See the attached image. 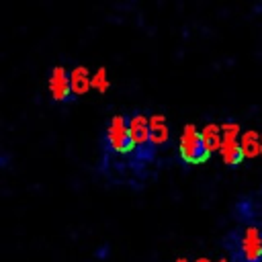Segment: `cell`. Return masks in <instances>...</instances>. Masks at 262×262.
<instances>
[{"label":"cell","mask_w":262,"mask_h":262,"mask_svg":"<svg viewBox=\"0 0 262 262\" xmlns=\"http://www.w3.org/2000/svg\"><path fill=\"white\" fill-rule=\"evenodd\" d=\"M225 242L233 262H262V231L258 225H244L231 231Z\"/></svg>","instance_id":"cell-1"},{"label":"cell","mask_w":262,"mask_h":262,"mask_svg":"<svg viewBox=\"0 0 262 262\" xmlns=\"http://www.w3.org/2000/svg\"><path fill=\"white\" fill-rule=\"evenodd\" d=\"M178 151H180V158L186 162V164H203L209 160V151L205 149L203 145V139H201V131L192 125V123H186L182 133H180V143H178Z\"/></svg>","instance_id":"cell-2"},{"label":"cell","mask_w":262,"mask_h":262,"mask_svg":"<svg viewBox=\"0 0 262 262\" xmlns=\"http://www.w3.org/2000/svg\"><path fill=\"white\" fill-rule=\"evenodd\" d=\"M104 143L108 151L115 154H129L133 151V141L129 135V123L125 115H115L104 131Z\"/></svg>","instance_id":"cell-3"},{"label":"cell","mask_w":262,"mask_h":262,"mask_svg":"<svg viewBox=\"0 0 262 262\" xmlns=\"http://www.w3.org/2000/svg\"><path fill=\"white\" fill-rule=\"evenodd\" d=\"M219 156L223 160V164L235 168L244 156H242V147H239V125L235 121H227L221 123V147H219Z\"/></svg>","instance_id":"cell-4"},{"label":"cell","mask_w":262,"mask_h":262,"mask_svg":"<svg viewBox=\"0 0 262 262\" xmlns=\"http://www.w3.org/2000/svg\"><path fill=\"white\" fill-rule=\"evenodd\" d=\"M129 135L133 141V149L147 156V149H154L151 137H149V117L143 113H133L129 119Z\"/></svg>","instance_id":"cell-5"},{"label":"cell","mask_w":262,"mask_h":262,"mask_svg":"<svg viewBox=\"0 0 262 262\" xmlns=\"http://www.w3.org/2000/svg\"><path fill=\"white\" fill-rule=\"evenodd\" d=\"M49 94L55 102H70L74 100V92H72V84H70V72L63 66H55L49 74Z\"/></svg>","instance_id":"cell-6"},{"label":"cell","mask_w":262,"mask_h":262,"mask_svg":"<svg viewBox=\"0 0 262 262\" xmlns=\"http://www.w3.org/2000/svg\"><path fill=\"white\" fill-rule=\"evenodd\" d=\"M149 137H151L154 147H162V145L168 143L170 129H168V123H166L164 115H149Z\"/></svg>","instance_id":"cell-7"},{"label":"cell","mask_w":262,"mask_h":262,"mask_svg":"<svg viewBox=\"0 0 262 262\" xmlns=\"http://www.w3.org/2000/svg\"><path fill=\"white\" fill-rule=\"evenodd\" d=\"M201 139H203V145L209 154L213 151H219L221 147V125L217 123H207L203 129H201Z\"/></svg>","instance_id":"cell-8"},{"label":"cell","mask_w":262,"mask_h":262,"mask_svg":"<svg viewBox=\"0 0 262 262\" xmlns=\"http://www.w3.org/2000/svg\"><path fill=\"white\" fill-rule=\"evenodd\" d=\"M239 147H242V156L252 160L256 156H260V133L250 129V131H244L239 135Z\"/></svg>","instance_id":"cell-9"},{"label":"cell","mask_w":262,"mask_h":262,"mask_svg":"<svg viewBox=\"0 0 262 262\" xmlns=\"http://www.w3.org/2000/svg\"><path fill=\"white\" fill-rule=\"evenodd\" d=\"M70 84H72V92L74 96L86 94L90 90V74L84 66H78L70 72Z\"/></svg>","instance_id":"cell-10"},{"label":"cell","mask_w":262,"mask_h":262,"mask_svg":"<svg viewBox=\"0 0 262 262\" xmlns=\"http://www.w3.org/2000/svg\"><path fill=\"white\" fill-rule=\"evenodd\" d=\"M108 86H111V82H108L106 70H104V68H98V70L90 76V88H94V90H98V92L102 94V92L108 90Z\"/></svg>","instance_id":"cell-11"},{"label":"cell","mask_w":262,"mask_h":262,"mask_svg":"<svg viewBox=\"0 0 262 262\" xmlns=\"http://www.w3.org/2000/svg\"><path fill=\"white\" fill-rule=\"evenodd\" d=\"M194 262H211V260H209V258H205V256H203V258H196V260H194Z\"/></svg>","instance_id":"cell-12"},{"label":"cell","mask_w":262,"mask_h":262,"mask_svg":"<svg viewBox=\"0 0 262 262\" xmlns=\"http://www.w3.org/2000/svg\"><path fill=\"white\" fill-rule=\"evenodd\" d=\"M260 156H262V135H260Z\"/></svg>","instance_id":"cell-13"},{"label":"cell","mask_w":262,"mask_h":262,"mask_svg":"<svg viewBox=\"0 0 262 262\" xmlns=\"http://www.w3.org/2000/svg\"><path fill=\"white\" fill-rule=\"evenodd\" d=\"M176 262H188V260H186V258H178Z\"/></svg>","instance_id":"cell-14"},{"label":"cell","mask_w":262,"mask_h":262,"mask_svg":"<svg viewBox=\"0 0 262 262\" xmlns=\"http://www.w3.org/2000/svg\"><path fill=\"white\" fill-rule=\"evenodd\" d=\"M217 262H227V260H225V258H221V260H217Z\"/></svg>","instance_id":"cell-15"}]
</instances>
